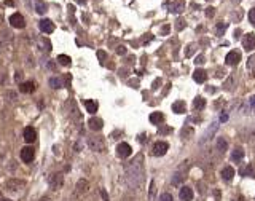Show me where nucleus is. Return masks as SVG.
<instances>
[{"label": "nucleus", "instance_id": "obj_3", "mask_svg": "<svg viewBox=\"0 0 255 201\" xmlns=\"http://www.w3.org/2000/svg\"><path fill=\"white\" fill-rule=\"evenodd\" d=\"M26 187V182L21 179H16V177H13V179H8L5 183V188L8 190V192H21L22 188Z\"/></svg>", "mask_w": 255, "mask_h": 201}, {"label": "nucleus", "instance_id": "obj_25", "mask_svg": "<svg viewBox=\"0 0 255 201\" xmlns=\"http://www.w3.org/2000/svg\"><path fill=\"white\" fill-rule=\"evenodd\" d=\"M241 176H244V177H255V166L254 165H247L246 168L241 169Z\"/></svg>", "mask_w": 255, "mask_h": 201}, {"label": "nucleus", "instance_id": "obj_33", "mask_svg": "<svg viewBox=\"0 0 255 201\" xmlns=\"http://www.w3.org/2000/svg\"><path fill=\"white\" fill-rule=\"evenodd\" d=\"M38 43H40V45L43 46V48H42L43 51H51V42H50L48 39H42V40H40Z\"/></svg>", "mask_w": 255, "mask_h": 201}, {"label": "nucleus", "instance_id": "obj_28", "mask_svg": "<svg viewBox=\"0 0 255 201\" xmlns=\"http://www.w3.org/2000/svg\"><path fill=\"white\" fill-rule=\"evenodd\" d=\"M57 62H59L61 66H70V64H72V59H70V56H67V54H59V56H57Z\"/></svg>", "mask_w": 255, "mask_h": 201}, {"label": "nucleus", "instance_id": "obj_39", "mask_svg": "<svg viewBox=\"0 0 255 201\" xmlns=\"http://www.w3.org/2000/svg\"><path fill=\"white\" fill-rule=\"evenodd\" d=\"M193 53H195V45L191 43V45H188L187 46V50H185V57H190Z\"/></svg>", "mask_w": 255, "mask_h": 201}, {"label": "nucleus", "instance_id": "obj_42", "mask_svg": "<svg viewBox=\"0 0 255 201\" xmlns=\"http://www.w3.org/2000/svg\"><path fill=\"white\" fill-rule=\"evenodd\" d=\"M214 15H215V8H214V6H209V8H206V16H207V18H212Z\"/></svg>", "mask_w": 255, "mask_h": 201}, {"label": "nucleus", "instance_id": "obj_36", "mask_svg": "<svg viewBox=\"0 0 255 201\" xmlns=\"http://www.w3.org/2000/svg\"><path fill=\"white\" fill-rule=\"evenodd\" d=\"M159 201H174V196L171 193H161L159 195Z\"/></svg>", "mask_w": 255, "mask_h": 201}, {"label": "nucleus", "instance_id": "obj_10", "mask_svg": "<svg viewBox=\"0 0 255 201\" xmlns=\"http://www.w3.org/2000/svg\"><path fill=\"white\" fill-rule=\"evenodd\" d=\"M242 46L246 51H254L255 50V34L250 32L242 39Z\"/></svg>", "mask_w": 255, "mask_h": 201}, {"label": "nucleus", "instance_id": "obj_7", "mask_svg": "<svg viewBox=\"0 0 255 201\" xmlns=\"http://www.w3.org/2000/svg\"><path fill=\"white\" fill-rule=\"evenodd\" d=\"M168 150H169V144L168 142H164V141H159V142H156V144L153 145V155L155 156L166 155V152Z\"/></svg>", "mask_w": 255, "mask_h": 201}, {"label": "nucleus", "instance_id": "obj_38", "mask_svg": "<svg viewBox=\"0 0 255 201\" xmlns=\"http://www.w3.org/2000/svg\"><path fill=\"white\" fill-rule=\"evenodd\" d=\"M247 18H249V22H250V24L255 26V8L249 10V15H247Z\"/></svg>", "mask_w": 255, "mask_h": 201}, {"label": "nucleus", "instance_id": "obj_37", "mask_svg": "<svg viewBox=\"0 0 255 201\" xmlns=\"http://www.w3.org/2000/svg\"><path fill=\"white\" fill-rule=\"evenodd\" d=\"M5 97H6L8 101H16V99H18V94H16L15 91H6V93H5Z\"/></svg>", "mask_w": 255, "mask_h": 201}, {"label": "nucleus", "instance_id": "obj_53", "mask_svg": "<svg viewBox=\"0 0 255 201\" xmlns=\"http://www.w3.org/2000/svg\"><path fill=\"white\" fill-rule=\"evenodd\" d=\"M21 77H22V72H18V74H16V81L21 80Z\"/></svg>", "mask_w": 255, "mask_h": 201}, {"label": "nucleus", "instance_id": "obj_21", "mask_svg": "<svg viewBox=\"0 0 255 201\" xmlns=\"http://www.w3.org/2000/svg\"><path fill=\"white\" fill-rule=\"evenodd\" d=\"M217 129H219V123H212V126H210V128L207 129L206 132H204V136H203V139H201V142H199V144H204V142H206L207 139H210V137L214 136V132L217 131Z\"/></svg>", "mask_w": 255, "mask_h": 201}, {"label": "nucleus", "instance_id": "obj_41", "mask_svg": "<svg viewBox=\"0 0 255 201\" xmlns=\"http://www.w3.org/2000/svg\"><path fill=\"white\" fill-rule=\"evenodd\" d=\"M233 80H234V75H230L228 77V80H226V83H225V90H231V85H233Z\"/></svg>", "mask_w": 255, "mask_h": 201}, {"label": "nucleus", "instance_id": "obj_57", "mask_svg": "<svg viewBox=\"0 0 255 201\" xmlns=\"http://www.w3.org/2000/svg\"><path fill=\"white\" fill-rule=\"evenodd\" d=\"M207 93H215V88H207Z\"/></svg>", "mask_w": 255, "mask_h": 201}, {"label": "nucleus", "instance_id": "obj_27", "mask_svg": "<svg viewBox=\"0 0 255 201\" xmlns=\"http://www.w3.org/2000/svg\"><path fill=\"white\" fill-rule=\"evenodd\" d=\"M85 107H86V110L89 112V113H96L97 112V102L93 101V99H88V101H85Z\"/></svg>", "mask_w": 255, "mask_h": 201}, {"label": "nucleus", "instance_id": "obj_56", "mask_svg": "<svg viewBox=\"0 0 255 201\" xmlns=\"http://www.w3.org/2000/svg\"><path fill=\"white\" fill-rule=\"evenodd\" d=\"M75 2L80 3V5H85V3H86V0H75Z\"/></svg>", "mask_w": 255, "mask_h": 201}, {"label": "nucleus", "instance_id": "obj_31", "mask_svg": "<svg viewBox=\"0 0 255 201\" xmlns=\"http://www.w3.org/2000/svg\"><path fill=\"white\" fill-rule=\"evenodd\" d=\"M193 105H195V109H198V110H203L204 107H206V99L201 96H198L195 101H193Z\"/></svg>", "mask_w": 255, "mask_h": 201}, {"label": "nucleus", "instance_id": "obj_17", "mask_svg": "<svg viewBox=\"0 0 255 201\" xmlns=\"http://www.w3.org/2000/svg\"><path fill=\"white\" fill-rule=\"evenodd\" d=\"M220 176H222L223 180H226V182H230L231 179L234 177V169L231 168V166H225V168L220 171Z\"/></svg>", "mask_w": 255, "mask_h": 201}, {"label": "nucleus", "instance_id": "obj_35", "mask_svg": "<svg viewBox=\"0 0 255 201\" xmlns=\"http://www.w3.org/2000/svg\"><path fill=\"white\" fill-rule=\"evenodd\" d=\"M155 192H156V188H155V180H152V182H150V188H148V200H153V198H155Z\"/></svg>", "mask_w": 255, "mask_h": 201}, {"label": "nucleus", "instance_id": "obj_18", "mask_svg": "<svg viewBox=\"0 0 255 201\" xmlns=\"http://www.w3.org/2000/svg\"><path fill=\"white\" fill-rule=\"evenodd\" d=\"M180 200L182 201H191L193 200V190L190 187H182L180 188Z\"/></svg>", "mask_w": 255, "mask_h": 201}, {"label": "nucleus", "instance_id": "obj_48", "mask_svg": "<svg viewBox=\"0 0 255 201\" xmlns=\"http://www.w3.org/2000/svg\"><path fill=\"white\" fill-rule=\"evenodd\" d=\"M169 29H171V27H169L168 24H166V26H163V29H161V34H163V35H166V34L169 32Z\"/></svg>", "mask_w": 255, "mask_h": 201}, {"label": "nucleus", "instance_id": "obj_2", "mask_svg": "<svg viewBox=\"0 0 255 201\" xmlns=\"http://www.w3.org/2000/svg\"><path fill=\"white\" fill-rule=\"evenodd\" d=\"M88 145L93 152H104L105 150V142L101 136H89L88 137Z\"/></svg>", "mask_w": 255, "mask_h": 201}, {"label": "nucleus", "instance_id": "obj_34", "mask_svg": "<svg viewBox=\"0 0 255 201\" xmlns=\"http://www.w3.org/2000/svg\"><path fill=\"white\" fill-rule=\"evenodd\" d=\"M180 134H182L183 139H190V136H193V129L191 128H183Z\"/></svg>", "mask_w": 255, "mask_h": 201}, {"label": "nucleus", "instance_id": "obj_24", "mask_svg": "<svg viewBox=\"0 0 255 201\" xmlns=\"http://www.w3.org/2000/svg\"><path fill=\"white\" fill-rule=\"evenodd\" d=\"M48 85H50L51 88H54V90H59V88H62V86H64V81H62V78L51 77L50 80H48Z\"/></svg>", "mask_w": 255, "mask_h": 201}, {"label": "nucleus", "instance_id": "obj_5", "mask_svg": "<svg viewBox=\"0 0 255 201\" xmlns=\"http://www.w3.org/2000/svg\"><path fill=\"white\" fill-rule=\"evenodd\" d=\"M10 24L16 27V29H22V27H26V19L21 13H13L10 16Z\"/></svg>", "mask_w": 255, "mask_h": 201}, {"label": "nucleus", "instance_id": "obj_59", "mask_svg": "<svg viewBox=\"0 0 255 201\" xmlns=\"http://www.w3.org/2000/svg\"><path fill=\"white\" fill-rule=\"evenodd\" d=\"M233 201H242V196H238V200H236V198H234Z\"/></svg>", "mask_w": 255, "mask_h": 201}, {"label": "nucleus", "instance_id": "obj_4", "mask_svg": "<svg viewBox=\"0 0 255 201\" xmlns=\"http://www.w3.org/2000/svg\"><path fill=\"white\" fill-rule=\"evenodd\" d=\"M48 182H50V185H51L53 190H59V188H62V185H64V176L59 174V172H57V174H51Z\"/></svg>", "mask_w": 255, "mask_h": 201}, {"label": "nucleus", "instance_id": "obj_9", "mask_svg": "<svg viewBox=\"0 0 255 201\" xmlns=\"http://www.w3.org/2000/svg\"><path fill=\"white\" fill-rule=\"evenodd\" d=\"M34 158H35V150L34 147H22L21 150V160L24 163H32Z\"/></svg>", "mask_w": 255, "mask_h": 201}, {"label": "nucleus", "instance_id": "obj_47", "mask_svg": "<svg viewBox=\"0 0 255 201\" xmlns=\"http://www.w3.org/2000/svg\"><path fill=\"white\" fill-rule=\"evenodd\" d=\"M99 193H101L102 200H104V201H108V195H107V192H105L104 188H101V190H99Z\"/></svg>", "mask_w": 255, "mask_h": 201}, {"label": "nucleus", "instance_id": "obj_19", "mask_svg": "<svg viewBox=\"0 0 255 201\" xmlns=\"http://www.w3.org/2000/svg\"><path fill=\"white\" fill-rule=\"evenodd\" d=\"M185 110H187L185 101H175L174 104H172V112H174V113H185Z\"/></svg>", "mask_w": 255, "mask_h": 201}, {"label": "nucleus", "instance_id": "obj_51", "mask_svg": "<svg viewBox=\"0 0 255 201\" xmlns=\"http://www.w3.org/2000/svg\"><path fill=\"white\" fill-rule=\"evenodd\" d=\"M5 5H8V6H13V5H15V2H13V0H5Z\"/></svg>", "mask_w": 255, "mask_h": 201}, {"label": "nucleus", "instance_id": "obj_16", "mask_svg": "<svg viewBox=\"0 0 255 201\" xmlns=\"http://www.w3.org/2000/svg\"><path fill=\"white\" fill-rule=\"evenodd\" d=\"M193 80H195L196 83H204V81L207 80V74H206V70H203V69H196L195 72H193Z\"/></svg>", "mask_w": 255, "mask_h": 201}, {"label": "nucleus", "instance_id": "obj_8", "mask_svg": "<svg viewBox=\"0 0 255 201\" xmlns=\"http://www.w3.org/2000/svg\"><path fill=\"white\" fill-rule=\"evenodd\" d=\"M239 61H241V53L239 51H236V50L230 51V53L225 56V62L228 64V66H238Z\"/></svg>", "mask_w": 255, "mask_h": 201}, {"label": "nucleus", "instance_id": "obj_43", "mask_svg": "<svg viewBox=\"0 0 255 201\" xmlns=\"http://www.w3.org/2000/svg\"><path fill=\"white\" fill-rule=\"evenodd\" d=\"M158 132H159V134H168V132H171V128H168V126H161V125H159Z\"/></svg>", "mask_w": 255, "mask_h": 201}, {"label": "nucleus", "instance_id": "obj_1", "mask_svg": "<svg viewBox=\"0 0 255 201\" xmlns=\"http://www.w3.org/2000/svg\"><path fill=\"white\" fill-rule=\"evenodd\" d=\"M144 165H142V158L139 156L136 161H132L131 165L126 168V182L132 188H139L144 183Z\"/></svg>", "mask_w": 255, "mask_h": 201}, {"label": "nucleus", "instance_id": "obj_13", "mask_svg": "<svg viewBox=\"0 0 255 201\" xmlns=\"http://www.w3.org/2000/svg\"><path fill=\"white\" fill-rule=\"evenodd\" d=\"M19 91L24 94H32L34 91H35V83H34L32 80L29 81H22L21 85H19Z\"/></svg>", "mask_w": 255, "mask_h": 201}, {"label": "nucleus", "instance_id": "obj_49", "mask_svg": "<svg viewBox=\"0 0 255 201\" xmlns=\"http://www.w3.org/2000/svg\"><path fill=\"white\" fill-rule=\"evenodd\" d=\"M226 120H228V115H226V113L220 115V121H222V123H223V121H226Z\"/></svg>", "mask_w": 255, "mask_h": 201}, {"label": "nucleus", "instance_id": "obj_55", "mask_svg": "<svg viewBox=\"0 0 255 201\" xmlns=\"http://www.w3.org/2000/svg\"><path fill=\"white\" fill-rule=\"evenodd\" d=\"M239 34H241V30H234V39H238V37H239Z\"/></svg>", "mask_w": 255, "mask_h": 201}, {"label": "nucleus", "instance_id": "obj_12", "mask_svg": "<svg viewBox=\"0 0 255 201\" xmlns=\"http://www.w3.org/2000/svg\"><path fill=\"white\" fill-rule=\"evenodd\" d=\"M38 29L42 30L43 34H51L54 30V24L51 19H42V21L38 22Z\"/></svg>", "mask_w": 255, "mask_h": 201}, {"label": "nucleus", "instance_id": "obj_22", "mask_svg": "<svg viewBox=\"0 0 255 201\" xmlns=\"http://www.w3.org/2000/svg\"><path fill=\"white\" fill-rule=\"evenodd\" d=\"M242 158H244L242 147H236L233 150V153H231V160H233V161H236V163H239V161H242Z\"/></svg>", "mask_w": 255, "mask_h": 201}, {"label": "nucleus", "instance_id": "obj_26", "mask_svg": "<svg viewBox=\"0 0 255 201\" xmlns=\"http://www.w3.org/2000/svg\"><path fill=\"white\" fill-rule=\"evenodd\" d=\"M34 8H35V11L38 13V15H45L46 10H48V5H46L45 2H42V0H38V2H35Z\"/></svg>", "mask_w": 255, "mask_h": 201}, {"label": "nucleus", "instance_id": "obj_44", "mask_svg": "<svg viewBox=\"0 0 255 201\" xmlns=\"http://www.w3.org/2000/svg\"><path fill=\"white\" fill-rule=\"evenodd\" d=\"M97 57L101 59V62H104V61L107 59V53H105V51H97Z\"/></svg>", "mask_w": 255, "mask_h": 201}, {"label": "nucleus", "instance_id": "obj_11", "mask_svg": "<svg viewBox=\"0 0 255 201\" xmlns=\"http://www.w3.org/2000/svg\"><path fill=\"white\" fill-rule=\"evenodd\" d=\"M22 136H24V141L27 142V144H32V142H35V139H37V131H35V128H32V126H27V128H24V132H22Z\"/></svg>", "mask_w": 255, "mask_h": 201}, {"label": "nucleus", "instance_id": "obj_45", "mask_svg": "<svg viewBox=\"0 0 255 201\" xmlns=\"http://www.w3.org/2000/svg\"><path fill=\"white\" fill-rule=\"evenodd\" d=\"M195 64H196V66H198V64H204V56H203V54H199V56L195 57Z\"/></svg>", "mask_w": 255, "mask_h": 201}, {"label": "nucleus", "instance_id": "obj_61", "mask_svg": "<svg viewBox=\"0 0 255 201\" xmlns=\"http://www.w3.org/2000/svg\"><path fill=\"white\" fill-rule=\"evenodd\" d=\"M236 2H241V0H236Z\"/></svg>", "mask_w": 255, "mask_h": 201}, {"label": "nucleus", "instance_id": "obj_60", "mask_svg": "<svg viewBox=\"0 0 255 201\" xmlns=\"http://www.w3.org/2000/svg\"><path fill=\"white\" fill-rule=\"evenodd\" d=\"M0 201H11V200H8V198H3V200H0Z\"/></svg>", "mask_w": 255, "mask_h": 201}, {"label": "nucleus", "instance_id": "obj_58", "mask_svg": "<svg viewBox=\"0 0 255 201\" xmlns=\"http://www.w3.org/2000/svg\"><path fill=\"white\" fill-rule=\"evenodd\" d=\"M38 201H50V198H48V196H43V198H40Z\"/></svg>", "mask_w": 255, "mask_h": 201}, {"label": "nucleus", "instance_id": "obj_20", "mask_svg": "<svg viewBox=\"0 0 255 201\" xmlns=\"http://www.w3.org/2000/svg\"><path fill=\"white\" fill-rule=\"evenodd\" d=\"M77 193H86L88 190H89V182H88L86 179H80L77 182Z\"/></svg>", "mask_w": 255, "mask_h": 201}, {"label": "nucleus", "instance_id": "obj_23", "mask_svg": "<svg viewBox=\"0 0 255 201\" xmlns=\"http://www.w3.org/2000/svg\"><path fill=\"white\" fill-rule=\"evenodd\" d=\"M164 121V115L161 113V112H153V113H150V123L153 125H159Z\"/></svg>", "mask_w": 255, "mask_h": 201}, {"label": "nucleus", "instance_id": "obj_29", "mask_svg": "<svg viewBox=\"0 0 255 201\" xmlns=\"http://www.w3.org/2000/svg\"><path fill=\"white\" fill-rule=\"evenodd\" d=\"M226 148H228V142H226V139H223V137L217 139V150L226 152Z\"/></svg>", "mask_w": 255, "mask_h": 201}, {"label": "nucleus", "instance_id": "obj_15", "mask_svg": "<svg viewBox=\"0 0 255 201\" xmlns=\"http://www.w3.org/2000/svg\"><path fill=\"white\" fill-rule=\"evenodd\" d=\"M88 126H89V129H93V131H101V129L104 128V121L97 117H93V118H89V121H88Z\"/></svg>", "mask_w": 255, "mask_h": 201}, {"label": "nucleus", "instance_id": "obj_54", "mask_svg": "<svg viewBox=\"0 0 255 201\" xmlns=\"http://www.w3.org/2000/svg\"><path fill=\"white\" fill-rule=\"evenodd\" d=\"M48 67H50V69H56V64H54V62H48Z\"/></svg>", "mask_w": 255, "mask_h": 201}, {"label": "nucleus", "instance_id": "obj_30", "mask_svg": "<svg viewBox=\"0 0 255 201\" xmlns=\"http://www.w3.org/2000/svg\"><path fill=\"white\" fill-rule=\"evenodd\" d=\"M183 179H185V176H183L182 172H175V174L172 176V185H174V187H179L180 183L183 182Z\"/></svg>", "mask_w": 255, "mask_h": 201}, {"label": "nucleus", "instance_id": "obj_14", "mask_svg": "<svg viewBox=\"0 0 255 201\" xmlns=\"http://www.w3.org/2000/svg\"><path fill=\"white\" fill-rule=\"evenodd\" d=\"M183 10H185V2H183V0H175V2H172L171 5H169V11L175 13V15L182 13Z\"/></svg>", "mask_w": 255, "mask_h": 201}, {"label": "nucleus", "instance_id": "obj_52", "mask_svg": "<svg viewBox=\"0 0 255 201\" xmlns=\"http://www.w3.org/2000/svg\"><path fill=\"white\" fill-rule=\"evenodd\" d=\"M250 107H255V96H252V97H250Z\"/></svg>", "mask_w": 255, "mask_h": 201}, {"label": "nucleus", "instance_id": "obj_46", "mask_svg": "<svg viewBox=\"0 0 255 201\" xmlns=\"http://www.w3.org/2000/svg\"><path fill=\"white\" fill-rule=\"evenodd\" d=\"M117 53H118V54H126V46H124V45H120V46L117 48Z\"/></svg>", "mask_w": 255, "mask_h": 201}, {"label": "nucleus", "instance_id": "obj_50", "mask_svg": "<svg viewBox=\"0 0 255 201\" xmlns=\"http://www.w3.org/2000/svg\"><path fill=\"white\" fill-rule=\"evenodd\" d=\"M159 83H161V80H155V83H153V90H156Z\"/></svg>", "mask_w": 255, "mask_h": 201}, {"label": "nucleus", "instance_id": "obj_6", "mask_svg": "<svg viewBox=\"0 0 255 201\" xmlns=\"http://www.w3.org/2000/svg\"><path fill=\"white\" fill-rule=\"evenodd\" d=\"M131 153H132V148L126 142H121V144L117 145V155L120 158H128V156H131Z\"/></svg>", "mask_w": 255, "mask_h": 201}, {"label": "nucleus", "instance_id": "obj_32", "mask_svg": "<svg viewBox=\"0 0 255 201\" xmlns=\"http://www.w3.org/2000/svg\"><path fill=\"white\" fill-rule=\"evenodd\" d=\"M226 26H228L226 22H219V24H217V27H215V34H217V35L222 37L223 32L226 30Z\"/></svg>", "mask_w": 255, "mask_h": 201}, {"label": "nucleus", "instance_id": "obj_40", "mask_svg": "<svg viewBox=\"0 0 255 201\" xmlns=\"http://www.w3.org/2000/svg\"><path fill=\"white\" fill-rule=\"evenodd\" d=\"M183 27H185V21H183L182 18H179L177 21H175V29H177V30H182Z\"/></svg>", "mask_w": 255, "mask_h": 201}]
</instances>
